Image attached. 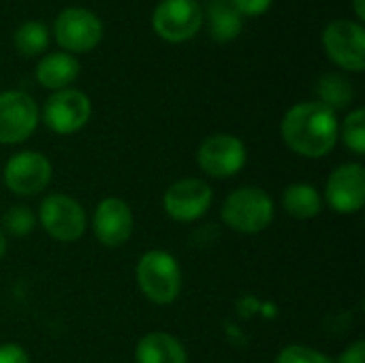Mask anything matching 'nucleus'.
Masks as SVG:
<instances>
[{"label": "nucleus", "mask_w": 365, "mask_h": 363, "mask_svg": "<svg viewBox=\"0 0 365 363\" xmlns=\"http://www.w3.org/2000/svg\"><path fill=\"white\" fill-rule=\"evenodd\" d=\"M336 111L319 101L293 105L280 124V133L291 152L304 158H323L338 143Z\"/></svg>", "instance_id": "1"}, {"label": "nucleus", "mask_w": 365, "mask_h": 363, "mask_svg": "<svg viewBox=\"0 0 365 363\" xmlns=\"http://www.w3.org/2000/svg\"><path fill=\"white\" fill-rule=\"evenodd\" d=\"M276 216L274 199L259 186H242L235 188L220 208L222 223L246 235H255L265 231Z\"/></svg>", "instance_id": "2"}, {"label": "nucleus", "mask_w": 365, "mask_h": 363, "mask_svg": "<svg viewBox=\"0 0 365 363\" xmlns=\"http://www.w3.org/2000/svg\"><path fill=\"white\" fill-rule=\"evenodd\" d=\"M135 278L143 297L158 306L173 304L182 291V267L167 250H148L141 255Z\"/></svg>", "instance_id": "3"}, {"label": "nucleus", "mask_w": 365, "mask_h": 363, "mask_svg": "<svg viewBox=\"0 0 365 363\" xmlns=\"http://www.w3.org/2000/svg\"><path fill=\"white\" fill-rule=\"evenodd\" d=\"M36 220L41 223V227L49 237L64 244L77 242L88 227V216L81 203L62 193L47 195L41 201Z\"/></svg>", "instance_id": "4"}, {"label": "nucleus", "mask_w": 365, "mask_h": 363, "mask_svg": "<svg viewBox=\"0 0 365 363\" xmlns=\"http://www.w3.org/2000/svg\"><path fill=\"white\" fill-rule=\"evenodd\" d=\"M4 186L17 197H34L51 182V163L45 154L24 150L13 154L2 173Z\"/></svg>", "instance_id": "5"}, {"label": "nucleus", "mask_w": 365, "mask_h": 363, "mask_svg": "<svg viewBox=\"0 0 365 363\" xmlns=\"http://www.w3.org/2000/svg\"><path fill=\"white\" fill-rule=\"evenodd\" d=\"M201 171L216 180H227L240 173L246 165V145L235 135H212L201 141L197 152Z\"/></svg>", "instance_id": "6"}, {"label": "nucleus", "mask_w": 365, "mask_h": 363, "mask_svg": "<svg viewBox=\"0 0 365 363\" xmlns=\"http://www.w3.org/2000/svg\"><path fill=\"white\" fill-rule=\"evenodd\" d=\"M212 186L201 178H182L173 182L163 197L167 216L175 223H195L212 208Z\"/></svg>", "instance_id": "7"}, {"label": "nucleus", "mask_w": 365, "mask_h": 363, "mask_svg": "<svg viewBox=\"0 0 365 363\" xmlns=\"http://www.w3.org/2000/svg\"><path fill=\"white\" fill-rule=\"evenodd\" d=\"M92 116L90 98L81 90L64 88L53 92L43 107V122L56 135H73L81 131Z\"/></svg>", "instance_id": "8"}, {"label": "nucleus", "mask_w": 365, "mask_h": 363, "mask_svg": "<svg viewBox=\"0 0 365 363\" xmlns=\"http://www.w3.org/2000/svg\"><path fill=\"white\" fill-rule=\"evenodd\" d=\"M323 45L338 66L355 73L365 68V30L359 21H331L323 32Z\"/></svg>", "instance_id": "9"}, {"label": "nucleus", "mask_w": 365, "mask_h": 363, "mask_svg": "<svg viewBox=\"0 0 365 363\" xmlns=\"http://www.w3.org/2000/svg\"><path fill=\"white\" fill-rule=\"evenodd\" d=\"M203 24V11L197 0H163L154 9L152 26L169 43L192 39Z\"/></svg>", "instance_id": "10"}, {"label": "nucleus", "mask_w": 365, "mask_h": 363, "mask_svg": "<svg viewBox=\"0 0 365 363\" xmlns=\"http://www.w3.org/2000/svg\"><path fill=\"white\" fill-rule=\"evenodd\" d=\"M53 34L58 45H62L66 51L83 53L101 43L103 24L92 11L81 6H71L56 17Z\"/></svg>", "instance_id": "11"}, {"label": "nucleus", "mask_w": 365, "mask_h": 363, "mask_svg": "<svg viewBox=\"0 0 365 363\" xmlns=\"http://www.w3.org/2000/svg\"><path fill=\"white\" fill-rule=\"evenodd\" d=\"M38 105L24 92H0V143L26 141L38 124Z\"/></svg>", "instance_id": "12"}, {"label": "nucleus", "mask_w": 365, "mask_h": 363, "mask_svg": "<svg viewBox=\"0 0 365 363\" xmlns=\"http://www.w3.org/2000/svg\"><path fill=\"white\" fill-rule=\"evenodd\" d=\"M323 201L338 214H357L365 203V169L361 163L340 165L325 184Z\"/></svg>", "instance_id": "13"}, {"label": "nucleus", "mask_w": 365, "mask_h": 363, "mask_svg": "<svg viewBox=\"0 0 365 363\" xmlns=\"http://www.w3.org/2000/svg\"><path fill=\"white\" fill-rule=\"evenodd\" d=\"M135 229V218L130 205L124 199L107 197L103 199L92 216V233L107 248L124 246Z\"/></svg>", "instance_id": "14"}, {"label": "nucleus", "mask_w": 365, "mask_h": 363, "mask_svg": "<svg viewBox=\"0 0 365 363\" xmlns=\"http://www.w3.org/2000/svg\"><path fill=\"white\" fill-rule=\"evenodd\" d=\"M137 363H188L184 344L165 332H152L137 342L135 349Z\"/></svg>", "instance_id": "15"}, {"label": "nucleus", "mask_w": 365, "mask_h": 363, "mask_svg": "<svg viewBox=\"0 0 365 363\" xmlns=\"http://www.w3.org/2000/svg\"><path fill=\"white\" fill-rule=\"evenodd\" d=\"M36 81L47 90H64L79 75V62L71 53H49L36 64Z\"/></svg>", "instance_id": "16"}, {"label": "nucleus", "mask_w": 365, "mask_h": 363, "mask_svg": "<svg viewBox=\"0 0 365 363\" xmlns=\"http://www.w3.org/2000/svg\"><path fill=\"white\" fill-rule=\"evenodd\" d=\"M282 208L289 216L297 220H308L321 214L323 210V197L321 193L306 182L289 184L282 193Z\"/></svg>", "instance_id": "17"}, {"label": "nucleus", "mask_w": 365, "mask_h": 363, "mask_svg": "<svg viewBox=\"0 0 365 363\" xmlns=\"http://www.w3.org/2000/svg\"><path fill=\"white\" fill-rule=\"evenodd\" d=\"M207 30L218 43H229L242 32V13L231 0H210L207 4Z\"/></svg>", "instance_id": "18"}, {"label": "nucleus", "mask_w": 365, "mask_h": 363, "mask_svg": "<svg viewBox=\"0 0 365 363\" xmlns=\"http://www.w3.org/2000/svg\"><path fill=\"white\" fill-rule=\"evenodd\" d=\"M319 103H323L329 109H342L353 101V86L338 73H327L317 83Z\"/></svg>", "instance_id": "19"}, {"label": "nucleus", "mask_w": 365, "mask_h": 363, "mask_svg": "<svg viewBox=\"0 0 365 363\" xmlns=\"http://www.w3.org/2000/svg\"><path fill=\"white\" fill-rule=\"evenodd\" d=\"M49 43V34L43 21H26L15 32V47L21 56H36Z\"/></svg>", "instance_id": "20"}, {"label": "nucleus", "mask_w": 365, "mask_h": 363, "mask_svg": "<svg viewBox=\"0 0 365 363\" xmlns=\"http://www.w3.org/2000/svg\"><path fill=\"white\" fill-rule=\"evenodd\" d=\"M338 137H342L344 145L355 152V154H364L365 152V111L359 107L355 111H351L346 116V120L342 122V126L338 128Z\"/></svg>", "instance_id": "21"}, {"label": "nucleus", "mask_w": 365, "mask_h": 363, "mask_svg": "<svg viewBox=\"0 0 365 363\" xmlns=\"http://www.w3.org/2000/svg\"><path fill=\"white\" fill-rule=\"evenodd\" d=\"M36 214L26 208V205H13L2 214V231L13 235V237H24L30 235L36 227Z\"/></svg>", "instance_id": "22"}, {"label": "nucleus", "mask_w": 365, "mask_h": 363, "mask_svg": "<svg viewBox=\"0 0 365 363\" xmlns=\"http://www.w3.org/2000/svg\"><path fill=\"white\" fill-rule=\"evenodd\" d=\"M276 363H334L325 353L312 349V347H306V344H289L284 347L278 357Z\"/></svg>", "instance_id": "23"}, {"label": "nucleus", "mask_w": 365, "mask_h": 363, "mask_svg": "<svg viewBox=\"0 0 365 363\" xmlns=\"http://www.w3.org/2000/svg\"><path fill=\"white\" fill-rule=\"evenodd\" d=\"M0 363H30V357L19 344L9 342L0 347Z\"/></svg>", "instance_id": "24"}, {"label": "nucleus", "mask_w": 365, "mask_h": 363, "mask_svg": "<svg viewBox=\"0 0 365 363\" xmlns=\"http://www.w3.org/2000/svg\"><path fill=\"white\" fill-rule=\"evenodd\" d=\"M242 15H261L269 9L272 0H231Z\"/></svg>", "instance_id": "25"}, {"label": "nucleus", "mask_w": 365, "mask_h": 363, "mask_svg": "<svg viewBox=\"0 0 365 363\" xmlns=\"http://www.w3.org/2000/svg\"><path fill=\"white\" fill-rule=\"evenodd\" d=\"M336 363H365V342L364 340H357L353 342L349 349L342 351V355L338 357Z\"/></svg>", "instance_id": "26"}, {"label": "nucleus", "mask_w": 365, "mask_h": 363, "mask_svg": "<svg viewBox=\"0 0 365 363\" xmlns=\"http://www.w3.org/2000/svg\"><path fill=\"white\" fill-rule=\"evenodd\" d=\"M355 13H357V17L364 21L365 19V6H364V0H355Z\"/></svg>", "instance_id": "27"}, {"label": "nucleus", "mask_w": 365, "mask_h": 363, "mask_svg": "<svg viewBox=\"0 0 365 363\" xmlns=\"http://www.w3.org/2000/svg\"><path fill=\"white\" fill-rule=\"evenodd\" d=\"M6 255V235H4V231L0 229V259Z\"/></svg>", "instance_id": "28"}]
</instances>
